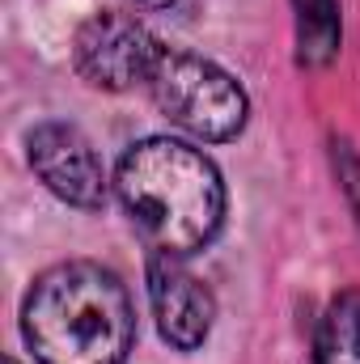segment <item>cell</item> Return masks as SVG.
<instances>
[{"mask_svg": "<svg viewBox=\"0 0 360 364\" xmlns=\"http://www.w3.org/2000/svg\"><path fill=\"white\" fill-rule=\"evenodd\" d=\"M115 195L144 242L174 259L203 250L225 220V182L216 166L170 136H149L123 153Z\"/></svg>", "mask_w": 360, "mask_h": 364, "instance_id": "obj_1", "label": "cell"}, {"mask_svg": "<svg viewBox=\"0 0 360 364\" xmlns=\"http://www.w3.org/2000/svg\"><path fill=\"white\" fill-rule=\"evenodd\" d=\"M21 335L38 364H123L136 343L132 296L102 263H60L26 292Z\"/></svg>", "mask_w": 360, "mask_h": 364, "instance_id": "obj_2", "label": "cell"}, {"mask_svg": "<svg viewBox=\"0 0 360 364\" xmlns=\"http://www.w3.org/2000/svg\"><path fill=\"white\" fill-rule=\"evenodd\" d=\"M149 93L174 127H182L186 136H195L203 144L233 140L250 114L246 90L221 64L191 55V51L162 47L153 77H149Z\"/></svg>", "mask_w": 360, "mask_h": 364, "instance_id": "obj_3", "label": "cell"}, {"mask_svg": "<svg viewBox=\"0 0 360 364\" xmlns=\"http://www.w3.org/2000/svg\"><path fill=\"white\" fill-rule=\"evenodd\" d=\"M162 43L127 13H93L73 38V64L93 90L123 93L132 85H149Z\"/></svg>", "mask_w": 360, "mask_h": 364, "instance_id": "obj_4", "label": "cell"}, {"mask_svg": "<svg viewBox=\"0 0 360 364\" xmlns=\"http://www.w3.org/2000/svg\"><path fill=\"white\" fill-rule=\"evenodd\" d=\"M30 170L43 178L51 195H60L73 208H102L106 203V166L90 144V136L73 123H38L26 136Z\"/></svg>", "mask_w": 360, "mask_h": 364, "instance_id": "obj_5", "label": "cell"}, {"mask_svg": "<svg viewBox=\"0 0 360 364\" xmlns=\"http://www.w3.org/2000/svg\"><path fill=\"white\" fill-rule=\"evenodd\" d=\"M149 301H153V318L157 331L170 348L179 352H195L216 318V301L212 288L195 272H186L174 255H157L149 259Z\"/></svg>", "mask_w": 360, "mask_h": 364, "instance_id": "obj_6", "label": "cell"}, {"mask_svg": "<svg viewBox=\"0 0 360 364\" xmlns=\"http://www.w3.org/2000/svg\"><path fill=\"white\" fill-rule=\"evenodd\" d=\"M314 364H360V288L327 305L314 335Z\"/></svg>", "mask_w": 360, "mask_h": 364, "instance_id": "obj_7", "label": "cell"}, {"mask_svg": "<svg viewBox=\"0 0 360 364\" xmlns=\"http://www.w3.org/2000/svg\"><path fill=\"white\" fill-rule=\"evenodd\" d=\"M297 9V64L322 68L339 51V0H292Z\"/></svg>", "mask_w": 360, "mask_h": 364, "instance_id": "obj_8", "label": "cell"}, {"mask_svg": "<svg viewBox=\"0 0 360 364\" xmlns=\"http://www.w3.org/2000/svg\"><path fill=\"white\" fill-rule=\"evenodd\" d=\"M335 161H339V178H344L348 195H352V208L360 212V161L352 157L348 144H335Z\"/></svg>", "mask_w": 360, "mask_h": 364, "instance_id": "obj_9", "label": "cell"}, {"mask_svg": "<svg viewBox=\"0 0 360 364\" xmlns=\"http://www.w3.org/2000/svg\"><path fill=\"white\" fill-rule=\"evenodd\" d=\"M132 4H140V9H170L174 0H132Z\"/></svg>", "mask_w": 360, "mask_h": 364, "instance_id": "obj_10", "label": "cell"}, {"mask_svg": "<svg viewBox=\"0 0 360 364\" xmlns=\"http://www.w3.org/2000/svg\"><path fill=\"white\" fill-rule=\"evenodd\" d=\"M4 364H17V360H4Z\"/></svg>", "mask_w": 360, "mask_h": 364, "instance_id": "obj_11", "label": "cell"}]
</instances>
